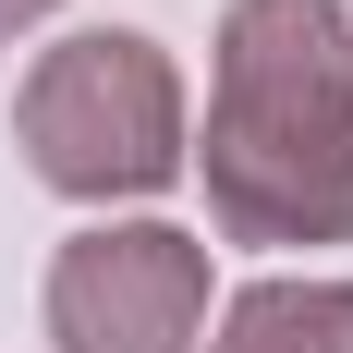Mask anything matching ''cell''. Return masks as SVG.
<instances>
[{
  "instance_id": "2",
  "label": "cell",
  "mask_w": 353,
  "mask_h": 353,
  "mask_svg": "<svg viewBox=\"0 0 353 353\" xmlns=\"http://www.w3.org/2000/svg\"><path fill=\"white\" fill-rule=\"evenodd\" d=\"M25 146L61 195H146L183 159V98L146 37H73L25 85Z\"/></svg>"
},
{
  "instance_id": "1",
  "label": "cell",
  "mask_w": 353,
  "mask_h": 353,
  "mask_svg": "<svg viewBox=\"0 0 353 353\" xmlns=\"http://www.w3.org/2000/svg\"><path fill=\"white\" fill-rule=\"evenodd\" d=\"M208 195L244 244L353 232V61L329 0H244L208 98Z\"/></svg>"
},
{
  "instance_id": "5",
  "label": "cell",
  "mask_w": 353,
  "mask_h": 353,
  "mask_svg": "<svg viewBox=\"0 0 353 353\" xmlns=\"http://www.w3.org/2000/svg\"><path fill=\"white\" fill-rule=\"evenodd\" d=\"M25 12H49V0H0V25H25Z\"/></svg>"
},
{
  "instance_id": "4",
  "label": "cell",
  "mask_w": 353,
  "mask_h": 353,
  "mask_svg": "<svg viewBox=\"0 0 353 353\" xmlns=\"http://www.w3.org/2000/svg\"><path fill=\"white\" fill-rule=\"evenodd\" d=\"M219 353H353V292L341 281H268L232 305Z\"/></svg>"
},
{
  "instance_id": "3",
  "label": "cell",
  "mask_w": 353,
  "mask_h": 353,
  "mask_svg": "<svg viewBox=\"0 0 353 353\" xmlns=\"http://www.w3.org/2000/svg\"><path fill=\"white\" fill-rule=\"evenodd\" d=\"M208 305V256L183 232H85L49 268V329L73 353H183Z\"/></svg>"
}]
</instances>
